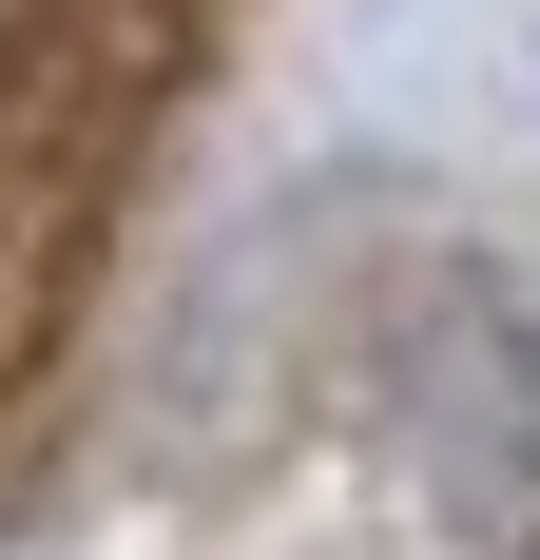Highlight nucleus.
<instances>
[{"mask_svg": "<svg viewBox=\"0 0 540 560\" xmlns=\"http://www.w3.org/2000/svg\"><path fill=\"white\" fill-rule=\"evenodd\" d=\"M386 387H406L425 503L463 522L483 560H540V329H521V290L425 271V310H406V348H386Z\"/></svg>", "mask_w": 540, "mask_h": 560, "instance_id": "obj_1", "label": "nucleus"}]
</instances>
